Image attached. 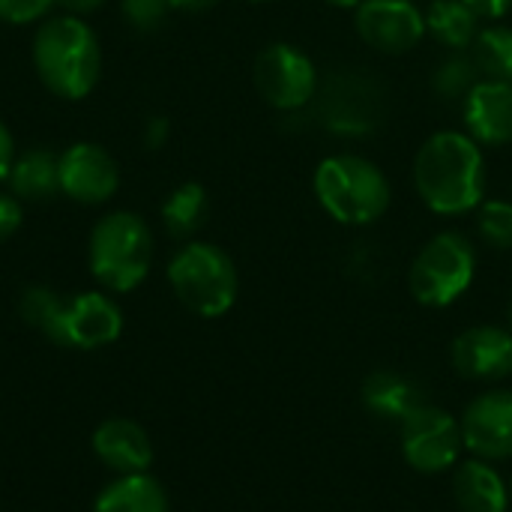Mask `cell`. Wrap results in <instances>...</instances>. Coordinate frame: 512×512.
Listing matches in <instances>:
<instances>
[{"instance_id":"6da1fadb","label":"cell","mask_w":512,"mask_h":512,"mask_svg":"<svg viewBox=\"0 0 512 512\" xmlns=\"http://www.w3.org/2000/svg\"><path fill=\"white\" fill-rule=\"evenodd\" d=\"M414 186L438 216H462L486 201L483 147L456 129L429 135L414 156Z\"/></svg>"},{"instance_id":"7a4b0ae2","label":"cell","mask_w":512,"mask_h":512,"mask_svg":"<svg viewBox=\"0 0 512 512\" xmlns=\"http://www.w3.org/2000/svg\"><path fill=\"white\" fill-rule=\"evenodd\" d=\"M33 69L54 96L84 99L102 72L99 36L78 15L48 18L33 36Z\"/></svg>"},{"instance_id":"3957f363","label":"cell","mask_w":512,"mask_h":512,"mask_svg":"<svg viewBox=\"0 0 512 512\" xmlns=\"http://www.w3.org/2000/svg\"><path fill=\"white\" fill-rule=\"evenodd\" d=\"M315 198L321 210L348 228H363L378 222L393 201L387 174L357 153H333L318 162L312 177Z\"/></svg>"},{"instance_id":"277c9868","label":"cell","mask_w":512,"mask_h":512,"mask_svg":"<svg viewBox=\"0 0 512 512\" xmlns=\"http://www.w3.org/2000/svg\"><path fill=\"white\" fill-rule=\"evenodd\" d=\"M87 255L93 279L114 294H126L138 288L150 273L153 234L141 216L114 210L93 225Z\"/></svg>"},{"instance_id":"5b68a950","label":"cell","mask_w":512,"mask_h":512,"mask_svg":"<svg viewBox=\"0 0 512 512\" xmlns=\"http://www.w3.org/2000/svg\"><path fill=\"white\" fill-rule=\"evenodd\" d=\"M168 282L177 300L201 318H222L225 312H231L240 291V279L231 255L201 240L186 243L171 258Z\"/></svg>"},{"instance_id":"8992f818","label":"cell","mask_w":512,"mask_h":512,"mask_svg":"<svg viewBox=\"0 0 512 512\" xmlns=\"http://www.w3.org/2000/svg\"><path fill=\"white\" fill-rule=\"evenodd\" d=\"M477 276V252L459 231L435 234L414 258L408 288L417 303L429 309L453 306Z\"/></svg>"},{"instance_id":"52a82bcc","label":"cell","mask_w":512,"mask_h":512,"mask_svg":"<svg viewBox=\"0 0 512 512\" xmlns=\"http://www.w3.org/2000/svg\"><path fill=\"white\" fill-rule=\"evenodd\" d=\"M252 81L261 99L276 111H303L315 102L321 84L312 57L288 42H273L255 57Z\"/></svg>"},{"instance_id":"ba28073f","label":"cell","mask_w":512,"mask_h":512,"mask_svg":"<svg viewBox=\"0 0 512 512\" xmlns=\"http://www.w3.org/2000/svg\"><path fill=\"white\" fill-rule=\"evenodd\" d=\"M465 450L462 423L435 405H420L402 420V456L420 474H444Z\"/></svg>"},{"instance_id":"9c48e42d","label":"cell","mask_w":512,"mask_h":512,"mask_svg":"<svg viewBox=\"0 0 512 512\" xmlns=\"http://www.w3.org/2000/svg\"><path fill=\"white\" fill-rule=\"evenodd\" d=\"M360 39L381 54H408L426 36V15L414 0H363L354 9Z\"/></svg>"},{"instance_id":"30bf717a","label":"cell","mask_w":512,"mask_h":512,"mask_svg":"<svg viewBox=\"0 0 512 512\" xmlns=\"http://www.w3.org/2000/svg\"><path fill=\"white\" fill-rule=\"evenodd\" d=\"M459 423L468 453L483 462L512 459V390L480 393Z\"/></svg>"},{"instance_id":"8fae6325","label":"cell","mask_w":512,"mask_h":512,"mask_svg":"<svg viewBox=\"0 0 512 512\" xmlns=\"http://www.w3.org/2000/svg\"><path fill=\"white\" fill-rule=\"evenodd\" d=\"M120 186L114 156L90 141H78L60 153V192L78 204H105Z\"/></svg>"},{"instance_id":"7c38bea8","label":"cell","mask_w":512,"mask_h":512,"mask_svg":"<svg viewBox=\"0 0 512 512\" xmlns=\"http://www.w3.org/2000/svg\"><path fill=\"white\" fill-rule=\"evenodd\" d=\"M318 114L324 126L339 135H366L381 123V99L369 81L339 75L324 84Z\"/></svg>"},{"instance_id":"4fadbf2b","label":"cell","mask_w":512,"mask_h":512,"mask_svg":"<svg viewBox=\"0 0 512 512\" xmlns=\"http://www.w3.org/2000/svg\"><path fill=\"white\" fill-rule=\"evenodd\" d=\"M120 333H123L120 306L99 291H84V294H75L66 300L57 345L93 351V348H105V345L117 342Z\"/></svg>"},{"instance_id":"5bb4252c","label":"cell","mask_w":512,"mask_h":512,"mask_svg":"<svg viewBox=\"0 0 512 512\" xmlns=\"http://www.w3.org/2000/svg\"><path fill=\"white\" fill-rule=\"evenodd\" d=\"M450 360L462 378L501 381L512 372V330L477 324L456 336Z\"/></svg>"},{"instance_id":"9a60e30c","label":"cell","mask_w":512,"mask_h":512,"mask_svg":"<svg viewBox=\"0 0 512 512\" xmlns=\"http://www.w3.org/2000/svg\"><path fill=\"white\" fill-rule=\"evenodd\" d=\"M468 135L483 147H501L512 141V81L480 78L462 105Z\"/></svg>"},{"instance_id":"2e32d148","label":"cell","mask_w":512,"mask_h":512,"mask_svg":"<svg viewBox=\"0 0 512 512\" xmlns=\"http://www.w3.org/2000/svg\"><path fill=\"white\" fill-rule=\"evenodd\" d=\"M93 453L105 468L117 471L120 477L147 474L153 462V444L147 432L135 420H123V417H111L99 423V429L93 432Z\"/></svg>"},{"instance_id":"e0dca14e","label":"cell","mask_w":512,"mask_h":512,"mask_svg":"<svg viewBox=\"0 0 512 512\" xmlns=\"http://www.w3.org/2000/svg\"><path fill=\"white\" fill-rule=\"evenodd\" d=\"M453 498H456L462 512L510 510V486L492 468V462H483V459H468V462L456 465Z\"/></svg>"},{"instance_id":"ac0fdd59","label":"cell","mask_w":512,"mask_h":512,"mask_svg":"<svg viewBox=\"0 0 512 512\" xmlns=\"http://www.w3.org/2000/svg\"><path fill=\"white\" fill-rule=\"evenodd\" d=\"M93 512H168V495L150 474H123L102 489Z\"/></svg>"},{"instance_id":"d6986e66","label":"cell","mask_w":512,"mask_h":512,"mask_svg":"<svg viewBox=\"0 0 512 512\" xmlns=\"http://www.w3.org/2000/svg\"><path fill=\"white\" fill-rule=\"evenodd\" d=\"M9 189L15 198L42 201L60 192V156L51 150H27L15 156L9 171Z\"/></svg>"},{"instance_id":"ffe728a7","label":"cell","mask_w":512,"mask_h":512,"mask_svg":"<svg viewBox=\"0 0 512 512\" xmlns=\"http://www.w3.org/2000/svg\"><path fill=\"white\" fill-rule=\"evenodd\" d=\"M363 405L381 420L402 423L423 402L417 396V387L408 378L396 372H375L363 381Z\"/></svg>"},{"instance_id":"44dd1931","label":"cell","mask_w":512,"mask_h":512,"mask_svg":"<svg viewBox=\"0 0 512 512\" xmlns=\"http://www.w3.org/2000/svg\"><path fill=\"white\" fill-rule=\"evenodd\" d=\"M426 15V33L447 48H468L480 33V18L462 0H432Z\"/></svg>"},{"instance_id":"7402d4cb","label":"cell","mask_w":512,"mask_h":512,"mask_svg":"<svg viewBox=\"0 0 512 512\" xmlns=\"http://www.w3.org/2000/svg\"><path fill=\"white\" fill-rule=\"evenodd\" d=\"M207 189L201 183L177 186L162 204V222L171 237H192L207 219Z\"/></svg>"},{"instance_id":"603a6c76","label":"cell","mask_w":512,"mask_h":512,"mask_svg":"<svg viewBox=\"0 0 512 512\" xmlns=\"http://www.w3.org/2000/svg\"><path fill=\"white\" fill-rule=\"evenodd\" d=\"M474 66L486 78L512 81V27L507 24H489L480 27L474 39Z\"/></svg>"},{"instance_id":"cb8c5ba5","label":"cell","mask_w":512,"mask_h":512,"mask_svg":"<svg viewBox=\"0 0 512 512\" xmlns=\"http://www.w3.org/2000/svg\"><path fill=\"white\" fill-rule=\"evenodd\" d=\"M21 318L36 327L39 333H45L51 342H60V324H63V312H66V297H60L51 288L33 285L21 294Z\"/></svg>"},{"instance_id":"d4e9b609","label":"cell","mask_w":512,"mask_h":512,"mask_svg":"<svg viewBox=\"0 0 512 512\" xmlns=\"http://www.w3.org/2000/svg\"><path fill=\"white\" fill-rule=\"evenodd\" d=\"M477 228L492 249H512V201L486 198L477 207Z\"/></svg>"},{"instance_id":"484cf974","label":"cell","mask_w":512,"mask_h":512,"mask_svg":"<svg viewBox=\"0 0 512 512\" xmlns=\"http://www.w3.org/2000/svg\"><path fill=\"white\" fill-rule=\"evenodd\" d=\"M432 84L441 96H468V90L477 84V66L468 57H450L435 69Z\"/></svg>"},{"instance_id":"4316f807","label":"cell","mask_w":512,"mask_h":512,"mask_svg":"<svg viewBox=\"0 0 512 512\" xmlns=\"http://www.w3.org/2000/svg\"><path fill=\"white\" fill-rule=\"evenodd\" d=\"M123 15L138 30H153L165 21V15L174 9L171 0H120Z\"/></svg>"},{"instance_id":"83f0119b","label":"cell","mask_w":512,"mask_h":512,"mask_svg":"<svg viewBox=\"0 0 512 512\" xmlns=\"http://www.w3.org/2000/svg\"><path fill=\"white\" fill-rule=\"evenodd\" d=\"M51 6H54V0H0V21H6V24H33Z\"/></svg>"},{"instance_id":"f1b7e54d","label":"cell","mask_w":512,"mask_h":512,"mask_svg":"<svg viewBox=\"0 0 512 512\" xmlns=\"http://www.w3.org/2000/svg\"><path fill=\"white\" fill-rule=\"evenodd\" d=\"M21 228V204L15 195H0V243Z\"/></svg>"},{"instance_id":"f546056e","label":"cell","mask_w":512,"mask_h":512,"mask_svg":"<svg viewBox=\"0 0 512 512\" xmlns=\"http://www.w3.org/2000/svg\"><path fill=\"white\" fill-rule=\"evenodd\" d=\"M480 21H501L512 9V0H462Z\"/></svg>"},{"instance_id":"4dcf8cb0","label":"cell","mask_w":512,"mask_h":512,"mask_svg":"<svg viewBox=\"0 0 512 512\" xmlns=\"http://www.w3.org/2000/svg\"><path fill=\"white\" fill-rule=\"evenodd\" d=\"M12 162H15V138H12V132L6 129V123L0 120V180L9 177Z\"/></svg>"},{"instance_id":"1f68e13d","label":"cell","mask_w":512,"mask_h":512,"mask_svg":"<svg viewBox=\"0 0 512 512\" xmlns=\"http://www.w3.org/2000/svg\"><path fill=\"white\" fill-rule=\"evenodd\" d=\"M168 132H171V126H168L165 117H150V120H147V129H144L147 147H150V150H159V147L168 141Z\"/></svg>"},{"instance_id":"d6a6232c","label":"cell","mask_w":512,"mask_h":512,"mask_svg":"<svg viewBox=\"0 0 512 512\" xmlns=\"http://www.w3.org/2000/svg\"><path fill=\"white\" fill-rule=\"evenodd\" d=\"M57 6H63L69 15H87V12H96V9H102L108 0H54Z\"/></svg>"},{"instance_id":"836d02e7","label":"cell","mask_w":512,"mask_h":512,"mask_svg":"<svg viewBox=\"0 0 512 512\" xmlns=\"http://www.w3.org/2000/svg\"><path fill=\"white\" fill-rule=\"evenodd\" d=\"M216 3L219 0H171V6L180 9V12H204V9H210Z\"/></svg>"},{"instance_id":"e575fe53","label":"cell","mask_w":512,"mask_h":512,"mask_svg":"<svg viewBox=\"0 0 512 512\" xmlns=\"http://www.w3.org/2000/svg\"><path fill=\"white\" fill-rule=\"evenodd\" d=\"M327 6H333V9H357L363 0H324Z\"/></svg>"},{"instance_id":"d590c367","label":"cell","mask_w":512,"mask_h":512,"mask_svg":"<svg viewBox=\"0 0 512 512\" xmlns=\"http://www.w3.org/2000/svg\"><path fill=\"white\" fill-rule=\"evenodd\" d=\"M249 3H267V0H249Z\"/></svg>"},{"instance_id":"8d00e7d4","label":"cell","mask_w":512,"mask_h":512,"mask_svg":"<svg viewBox=\"0 0 512 512\" xmlns=\"http://www.w3.org/2000/svg\"><path fill=\"white\" fill-rule=\"evenodd\" d=\"M510 330H512V306H510Z\"/></svg>"},{"instance_id":"74e56055","label":"cell","mask_w":512,"mask_h":512,"mask_svg":"<svg viewBox=\"0 0 512 512\" xmlns=\"http://www.w3.org/2000/svg\"><path fill=\"white\" fill-rule=\"evenodd\" d=\"M510 501H512V483H510Z\"/></svg>"}]
</instances>
